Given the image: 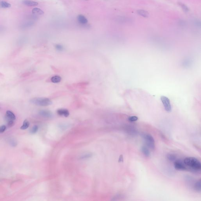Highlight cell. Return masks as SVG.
<instances>
[{
    "label": "cell",
    "instance_id": "6da1fadb",
    "mask_svg": "<svg viewBox=\"0 0 201 201\" xmlns=\"http://www.w3.org/2000/svg\"><path fill=\"white\" fill-rule=\"evenodd\" d=\"M183 162L186 166H187L193 171L196 172L201 170V163L196 158L187 157L184 159Z\"/></svg>",
    "mask_w": 201,
    "mask_h": 201
},
{
    "label": "cell",
    "instance_id": "7a4b0ae2",
    "mask_svg": "<svg viewBox=\"0 0 201 201\" xmlns=\"http://www.w3.org/2000/svg\"><path fill=\"white\" fill-rule=\"evenodd\" d=\"M30 102L35 105L40 106H47L51 105L52 102L46 97H35L31 99Z\"/></svg>",
    "mask_w": 201,
    "mask_h": 201
},
{
    "label": "cell",
    "instance_id": "3957f363",
    "mask_svg": "<svg viewBox=\"0 0 201 201\" xmlns=\"http://www.w3.org/2000/svg\"><path fill=\"white\" fill-rule=\"evenodd\" d=\"M143 137L145 140L148 147L151 149H154L155 147V141L152 136L149 134H144L143 135Z\"/></svg>",
    "mask_w": 201,
    "mask_h": 201
},
{
    "label": "cell",
    "instance_id": "277c9868",
    "mask_svg": "<svg viewBox=\"0 0 201 201\" xmlns=\"http://www.w3.org/2000/svg\"><path fill=\"white\" fill-rule=\"evenodd\" d=\"M161 100L165 111L167 112H170L172 111V107L169 99L165 96H162L161 97Z\"/></svg>",
    "mask_w": 201,
    "mask_h": 201
},
{
    "label": "cell",
    "instance_id": "5b68a950",
    "mask_svg": "<svg viewBox=\"0 0 201 201\" xmlns=\"http://www.w3.org/2000/svg\"><path fill=\"white\" fill-rule=\"evenodd\" d=\"M174 166L175 169L179 170H185L187 169V167L184 162H182L181 160H178L175 161Z\"/></svg>",
    "mask_w": 201,
    "mask_h": 201
},
{
    "label": "cell",
    "instance_id": "8992f818",
    "mask_svg": "<svg viewBox=\"0 0 201 201\" xmlns=\"http://www.w3.org/2000/svg\"><path fill=\"white\" fill-rule=\"evenodd\" d=\"M57 113L59 116H64V117H67L69 116V111L67 109H59L57 110Z\"/></svg>",
    "mask_w": 201,
    "mask_h": 201
},
{
    "label": "cell",
    "instance_id": "52a82bcc",
    "mask_svg": "<svg viewBox=\"0 0 201 201\" xmlns=\"http://www.w3.org/2000/svg\"><path fill=\"white\" fill-rule=\"evenodd\" d=\"M23 4L28 7H35L38 5V3L32 0H24Z\"/></svg>",
    "mask_w": 201,
    "mask_h": 201
},
{
    "label": "cell",
    "instance_id": "ba28073f",
    "mask_svg": "<svg viewBox=\"0 0 201 201\" xmlns=\"http://www.w3.org/2000/svg\"><path fill=\"white\" fill-rule=\"evenodd\" d=\"M77 19L78 22L82 25H85L88 23L87 19L82 15H79L77 16Z\"/></svg>",
    "mask_w": 201,
    "mask_h": 201
},
{
    "label": "cell",
    "instance_id": "9c48e42d",
    "mask_svg": "<svg viewBox=\"0 0 201 201\" xmlns=\"http://www.w3.org/2000/svg\"><path fill=\"white\" fill-rule=\"evenodd\" d=\"M39 114L43 117L45 118H51L52 116V114L50 111L47 110H42L39 112Z\"/></svg>",
    "mask_w": 201,
    "mask_h": 201
},
{
    "label": "cell",
    "instance_id": "30bf717a",
    "mask_svg": "<svg viewBox=\"0 0 201 201\" xmlns=\"http://www.w3.org/2000/svg\"><path fill=\"white\" fill-rule=\"evenodd\" d=\"M6 119L7 120H12L14 121L16 119V116L11 111H8L6 113Z\"/></svg>",
    "mask_w": 201,
    "mask_h": 201
},
{
    "label": "cell",
    "instance_id": "8fae6325",
    "mask_svg": "<svg viewBox=\"0 0 201 201\" xmlns=\"http://www.w3.org/2000/svg\"><path fill=\"white\" fill-rule=\"evenodd\" d=\"M32 13L35 15H38V16H42L44 14V12L41 10L40 8H34L32 10Z\"/></svg>",
    "mask_w": 201,
    "mask_h": 201
},
{
    "label": "cell",
    "instance_id": "7c38bea8",
    "mask_svg": "<svg viewBox=\"0 0 201 201\" xmlns=\"http://www.w3.org/2000/svg\"><path fill=\"white\" fill-rule=\"evenodd\" d=\"M141 152L145 156L149 157L150 156V152L149 149L145 146H143L141 148Z\"/></svg>",
    "mask_w": 201,
    "mask_h": 201
},
{
    "label": "cell",
    "instance_id": "4fadbf2b",
    "mask_svg": "<svg viewBox=\"0 0 201 201\" xmlns=\"http://www.w3.org/2000/svg\"><path fill=\"white\" fill-rule=\"evenodd\" d=\"M11 7V4L5 1H0V8H9Z\"/></svg>",
    "mask_w": 201,
    "mask_h": 201
},
{
    "label": "cell",
    "instance_id": "5bb4252c",
    "mask_svg": "<svg viewBox=\"0 0 201 201\" xmlns=\"http://www.w3.org/2000/svg\"><path fill=\"white\" fill-rule=\"evenodd\" d=\"M92 156V154L90 152H85L81 154L80 156V159H86L91 158Z\"/></svg>",
    "mask_w": 201,
    "mask_h": 201
},
{
    "label": "cell",
    "instance_id": "9a60e30c",
    "mask_svg": "<svg viewBox=\"0 0 201 201\" xmlns=\"http://www.w3.org/2000/svg\"><path fill=\"white\" fill-rule=\"evenodd\" d=\"M194 188L195 190L197 192L201 191V180L200 179L195 183V184L194 185Z\"/></svg>",
    "mask_w": 201,
    "mask_h": 201
},
{
    "label": "cell",
    "instance_id": "2e32d148",
    "mask_svg": "<svg viewBox=\"0 0 201 201\" xmlns=\"http://www.w3.org/2000/svg\"><path fill=\"white\" fill-rule=\"evenodd\" d=\"M51 80L53 83H58L61 81V78L59 75H55L51 78Z\"/></svg>",
    "mask_w": 201,
    "mask_h": 201
},
{
    "label": "cell",
    "instance_id": "e0dca14e",
    "mask_svg": "<svg viewBox=\"0 0 201 201\" xmlns=\"http://www.w3.org/2000/svg\"><path fill=\"white\" fill-rule=\"evenodd\" d=\"M30 126V123L27 120H25L24 121L23 125L21 127V130H25L29 127Z\"/></svg>",
    "mask_w": 201,
    "mask_h": 201
},
{
    "label": "cell",
    "instance_id": "ac0fdd59",
    "mask_svg": "<svg viewBox=\"0 0 201 201\" xmlns=\"http://www.w3.org/2000/svg\"><path fill=\"white\" fill-rule=\"evenodd\" d=\"M138 13L139 14L144 17H148L149 16V14L148 12L143 10H139L138 11Z\"/></svg>",
    "mask_w": 201,
    "mask_h": 201
},
{
    "label": "cell",
    "instance_id": "d6986e66",
    "mask_svg": "<svg viewBox=\"0 0 201 201\" xmlns=\"http://www.w3.org/2000/svg\"><path fill=\"white\" fill-rule=\"evenodd\" d=\"M34 25V23L33 22H25L23 24L21 25V27L23 28H29V27H31V26Z\"/></svg>",
    "mask_w": 201,
    "mask_h": 201
},
{
    "label": "cell",
    "instance_id": "ffe728a7",
    "mask_svg": "<svg viewBox=\"0 0 201 201\" xmlns=\"http://www.w3.org/2000/svg\"><path fill=\"white\" fill-rule=\"evenodd\" d=\"M167 158L168 160L170 161H173L176 160V157L175 155L172 154H168L167 155Z\"/></svg>",
    "mask_w": 201,
    "mask_h": 201
},
{
    "label": "cell",
    "instance_id": "44dd1931",
    "mask_svg": "<svg viewBox=\"0 0 201 201\" xmlns=\"http://www.w3.org/2000/svg\"><path fill=\"white\" fill-rule=\"evenodd\" d=\"M138 117L136 116H132L128 118V120L130 122H136V121L138 120Z\"/></svg>",
    "mask_w": 201,
    "mask_h": 201
},
{
    "label": "cell",
    "instance_id": "7402d4cb",
    "mask_svg": "<svg viewBox=\"0 0 201 201\" xmlns=\"http://www.w3.org/2000/svg\"><path fill=\"white\" fill-rule=\"evenodd\" d=\"M38 130V127L37 125H35L31 130V132L32 134H35L37 132Z\"/></svg>",
    "mask_w": 201,
    "mask_h": 201
},
{
    "label": "cell",
    "instance_id": "603a6c76",
    "mask_svg": "<svg viewBox=\"0 0 201 201\" xmlns=\"http://www.w3.org/2000/svg\"><path fill=\"white\" fill-rule=\"evenodd\" d=\"M55 48L58 51H62L63 49V47L61 45L58 44L55 45Z\"/></svg>",
    "mask_w": 201,
    "mask_h": 201
},
{
    "label": "cell",
    "instance_id": "cb8c5ba5",
    "mask_svg": "<svg viewBox=\"0 0 201 201\" xmlns=\"http://www.w3.org/2000/svg\"><path fill=\"white\" fill-rule=\"evenodd\" d=\"M7 121H8V127H11L13 126V125H14V120H8Z\"/></svg>",
    "mask_w": 201,
    "mask_h": 201
},
{
    "label": "cell",
    "instance_id": "d4e9b609",
    "mask_svg": "<svg viewBox=\"0 0 201 201\" xmlns=\"http://www.w3.org/2000/svg\"><path fill=\"white\" fill-rule=\"evenodd\" d=\"M6 129V126L5 125H3L0 127V133H3Z\"/></svg>",
    "mask_w": 201,
    "mask_h": 201
},
{
    "label": "cell",
    "instance_id": "484cf974",
    "mask_svg": "<svg viewBox=\"0 0 201 201\" xmlns=\"http://www.w3.org/2000/svg\"><path fill=\"white\" fill-rule=\"evenodd\" d=\"M181 6L182 7V8L184 9V10H188V9L187 7L186 6L184 5H183V4H181Z\"/></svg>",
    "mask_w": 201,
    "mask_h": 201
},
{
    "label": "cell",
    "instance_id": "4316f807",
    "mask_svg": "<svg viewBox=\"0 0 201 201\" xmlns=\"http://www.w3.org/2000/svg\"><path fill=\"white\" fill-rule=\"evenodd\" d=\"M123 160V158L122 156H121L120 157V159H119V161H122Z\"/></svg>",
    "mask_w": 201,
    "mask_h": 201
},
{
    "label": "cell",
    "instance_id": "83f0119b",
    "mask_svg": "<svg viewBox=\"0 0 201 201\" xmlns=\"http://www.w3.org/2000/svg\"><path fill=\"white\" fill-rule=\"evenodd\" d=\"M84 1H88V0H84Z\"/></svg>",
    "mask_w": 201,
    "mask_h": 201
}]
</instances>
